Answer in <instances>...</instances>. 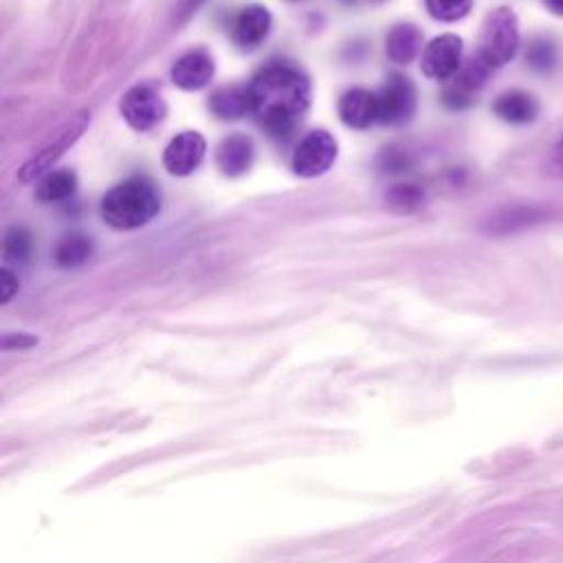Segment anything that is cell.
<instances>
[{
	"label": "cell",
	"mask_w": 563,
	"mask_h": 563,
	"mask_svg": "<svg viewBox=\"0 0 563 563\" xmlns=\"http://www.w3.org/2000/svg\"><path fill=\"white\" fill-rule=\"evenodd\" d=\"M251 114L271 136H286L310 106V81L290 64H268L249 84Z\"/></svg>",
	"instance_id": "cell-1"
},
{
	"label": "cell",
	"mask_w": 563,
	"mask_h": 563,
	"mask_svg": "<svg viewBox=\"0 0 563 563\" xmlns=\"http://www.w3.org/2000/svg\"><path fill=\"white\" fill-rule=\"evenodd\" d=\"M161 211V194L147 178L134 176L101 198V218L114 229H136Z\"/></svg>",
	"instance_id": "cell-2"
},
{
	"label": "cell",
	"mask_w": 563,
	"mask_h": 563,
	"mask_svg": "<svg viewBox=\"0 0 563 563\" xmlns=\"http://www.w3.org/2000/svg\"><path fill=\"white\" fill-rule=\"evenodd\" d=\"M519 51V20L510 7H495L479 33V48L477 55L490 66L508 64Z\"/></svg>",
	"instance_id": "cell-3"
},
{
	"label": "cell",
	"mask_w": 563,
	"mask_h": 563,
	"mask_svg": "<svg viewBox=\"0 0 563 563\" xmlns=\"http://www.w3.org/2000/svg\"><path fill=\"white\" fill-rule=\"evenodd\" d=\"M559 216L556 207L545 202H517L495 209L482 224V231L488 235H515L526 229L552 222Z\"/></svg>",
	"instance_id": "cell-4"
},
{
	"label": "cell",
	"mask_w": 563,
	"mask_h": 563,
	"mask_svg": "<svg viewBox=\"0 0 563 563\" xmlns=\"http://www.w3.org/2000/svg\"><path fill=\"white\" fill-rule=\"evenodd\" d=\"M336 158V141L325 130L308 132L292 152V172L303 178L321 176L332 167Z\"/></svg>",
	"instance_id": "cell-5"
},
{
	"label": "cell",
	"mask_w": 563,
	"mask_h": 563,
	"mask_svg": "<svg viewBox=\"0 0 563 563\" xmlns=\"http://www.w3.org/2000/svg\"><path fill=\"white\" fill-rule=\"evenodd\" d=\"M378 121L385 125L407 123L416 112V86L407 75L391 73L378 90Z\"/></svg>",
	"instance_id": "cell-6"
},
{
	"label": "cell",
	"mask_w": 563,
	"mask_h": 563,
	"mask_svg": "<svg viewBox=\"0 0 563 563\" xmlns=\"http://www.w3.org/2000/svg\"><path fill=\"white\" fill-rule=\"evenodd\" d=\"M90 121V114L88 112H79L77 117H73L68 123H64L57 134L37 152L33 154L20 169V180L29 183V180H35L37 176H42L79 136L81 132L86 130Z\"/></svg>",
	"instance_id": "cell-7"
},
{
	"label": "cell",
	"mask_w": 563,
	"mask_h": 563,
	"mask_svg": "<svg viewBox=\"0 0 563 563\" xmlns=\"http://www.w3.org/2000/svg\"><path fill=\"white\" fill-rule=\"evenodd\" d=\"M119 110H121L123 119L130 123V128H134L139 132L152 130L165 117V103H163L161 95L147 84L132 86L121 97Z\"/></svg>",
	"instance_id": "cell-8"
},
{
	"label": "cell",
	"mask_w": 563,
	"mask_h": 563,
	"mask_svg": "<svg viewBox=\"0 0 563 563\" xmlns=\"http://www.w3.org/2000/svg\"><path fill=\"white\" fill-rule=\"evenodd\" d=\"M462 37L453 35V33H442L438 37H433L424 51H422V73L429 79H438V81H446L451 79L460 66H462Z\"/></svg>",
	"instance_id": "cell-9"
},
{
	"label": "cell",
	"mask_w": 563,
	"mask_h": 563,
	"mask_svg": "<svg viewBox=\"0 0 563 563\" xmlns=\"http://www.w3.org/2000/svg\"><path fill=\"white\" fill-rule=\"evenodd\" d=\"M205 152L207 141L202 139V134L196 130H187L167 143L163 152V165L174 176H187L194 169H198V165L205 158Z\"/></svg>",
	"instance_id": "cell-10"
},
{
	"label": "cell",
	"mask_w": 563,
	"mask_h": 563,
	"mask_svg": "<svg viewBox=\"0 0 563 563\" xmlns=\"http://www.w3.org/2000/svg\"><path fill=\"white\" fill-rule=\"evenodd\" d=\"M213 57L205 48H194L174 62L172 81L183 90H200L213 79Z\"/></svg>",
	"instance_id": "cell-11"
},
{
	"label": "cell",
	"mask_w": 563,
	"mask_h": 563,
	"mask_svg": "<svg viewBox=\"0 0 563 563\" xmlns=\"http://www.w3.org/2000/svg\"><path fill=\"white\" fill-rule=\"evenodd\" d=\"M271 13L262 4H249L238 11L231 24V37L240 48L260 46L271 31Z\"/></svg>",
	"instance_id": "cell-12"
},
{
	"label": "cell",
	"mask_w": 563,
	"mask_h": 563,
	"mask_svg": "<svg viewBox=\"0 0 563 563\" xmlns=\"http://www.w3.org/2000/svg\"><path fill=\"white\" fill-rule=\"evenodd\" d=\"M339 119L354 130H365L378 121V97L365 88H350L339 99Z\"/></svg>",
	"instance_id": "cell-13"
},
{
	"label": "cell",
	"mask_w": 563,
	"mask_h": 563,
	"mask_svg": "<svg viewBox=\"0 0 563 563\" xmlns=\"http://www.w3.org/2000/svg\"><path fill=\"white\" fill-rule=\"evenodd\" d=\"M253 156H255V147L251 136L231 134L220 141L216 150V165L224 176L235 178V176H242L253 165Z\"/></svg>",
	"instance_id": "cell-14"
},
{
	"label": "cell",
	"mask_w": 563,
	"mask_h": 563,
	"mask_svg": "<svg viewBox=\"0 0 563 563\" xmlns=\"http://www.w3.org/2000/svg\"><path fill=\"white\" fill-rule=\"evenodd\" d=\"M493 112L512 125H526L532 123L539 117V101L534 95L519 90V88H510L504 90L495 97L493 101Z\"/></svg>",
	"instance_id": "cell-15"
},
{
	"label": "cell",
	"mask_w": 563,
	"mask_h": 563,
	"mask_svg": "<svg viewBox=\"0 0 563 563\" xmlns=\"http://www.w3.org/2000/svg\"><path fill=\"white\" fill-rule=\"evenodd\" d=\"M207 106L211 114H216L218 119H242L244 114H251L249 86H240V84L222 86L211 92Z\"/></svg>",
	"instance_id": "cell-16"
},
{
	"label": "cell",
	"mask_w": 563,
	"mask_h": 563,
	"mask_svg": "<svg viewBox=\"0 0 563 563\" xmlns=\"http://www.w3.org/2000/svg\"><path fill=\"white\" fill-rule=\"evenodd\" d=\"M420 46H422V33L416 24H409V22L396 24L385 40V53L396 64H409L420 53Z\"/></svg>",
	"instance_id": "cell-17"
},
{
	"label": "cell",
	"mask_w": 563,
	"mask_h": 563,
	"mask_svg": "<svg viewBox=\"0 0 563 563\" xmlns=\"http://www.w3.org/2000/svg\"><path fill=\"white\" fill-rule=\"evenodd\" d=\"M523 62L530 70H534L539 75L554 73L561 62V51H559L556 40H552L550 35L532 37L523 51Z\"/></svg>",
	"instance_id": "cell-18"
},
{
	"label": "cell",
	"mask_w": 563,
	"mask_h": 563,
	"mask_svg": "<svg viewBox=\"0 0 563 563\" xmlns=\"http://www.w3.org/2000/svg\"><path fill=\"white\" fill-rule=\"evenodd\" d=\"M92 253H95V242L90 240V235L68 233L55 244L53 257L59 268H77L84 262H88Z\"/></svg>",
	"instance_id": "cell-19"
},
{
	"label": "cell",
	"mask_w": 563,
	"mask_h": 563,
	"mask_svg": "<svg viewBox=\"0 0 563 563\" xmlns=\"http://www.w3.org/2000/svg\"><path fill=\"white\" fill-rule=\"evenodd\" d=\"M77 189V176L70 169H55L42 176L35 189V198L42 202L68 200Z\"/></svg>",
	"instance_id": "cell-20"
},
{
	"label": "cell",
	"mask_w": 563,
	"mask_h": 563,
	"mask_svg": "<svg viewBox=\"0 0 563 563\" xmlns=\"http://www.w3.org/2000/svg\"><path fill=\"white\" fill-rule=\"evenodd\" d=\"M385 200L394 211L409 213V211H416L418 207H422L424 191L413 183H396L387 189Z\"/></svg>",
	"instance_id": "cell-21"
},
{
	"label": "cell",
	"mask_w": 563,
	"mask_h": 563,
	"mask_svg": "<svg viewBox=\"0 0 563 563\" xmlns=\"http://www.w3.org/2000/svg\"><path fill=\"white\" fill-rule=\"evenodd\" d=\"M31 251H33V240H31V233L24 227H11L4 233L2 255H4L7 262L22 264L31 257Z\"/></svg>",
	"instance_id": "cell-22"
},
{
	"label": "cell",
	"mask_w": 563,
	"mask_h": 563,
	"mask_svg": "<svg viewBox=\"0 0 563 563\" xmlns=\"http://www.w3.org/2000/svg\"><path fill=\"white\" fill-rule=\"evenodd\" d=\"M427 13L440 22H457L471 13L473 0H424Z\"/></svg>",
	"instance_id": "cell-23"
},
{
	"label": "cell",
	"mask_w": 563,
	"mask_h": 563,
	"mask_svg": "<svg viewBox=\"0 0 563 563\" xmlns=\"http://www.w3.org/2000/svg\"><path fill=\"white\" fill-rule=\"evenodd\" d=\"M440 99L449 110H466L477 101V92H473L471 88H466L464 84H460L457 79L451 77V81L444 86Z\"/></svg>",
	"instance_id": "cell-24"
},
{
	"label": "cell",
	"mask_w": 563,
	"mask_h": 563,
	"mask_svg": "<svg viewBox=\"0 0 563 563\" xmlns=\"http://www.w3.org/2000/svg\"><path fill=\"white\" fill-rule=\"evenodd\" d=\"M378 165H380L383 172H389V174H391V172H402V169H407L409 158H407V154H405L402 150L389 147V150H385V152L380 154Z\"/></svg>",
	"instance_id": "cell-25"
},
{
	"label": "cell",
	"mask_w": 563,
	"mask_h": 563,
	"mask_svg": "<svg viewBox=\"0 0 563 563\" xmlns=\"http://www.w3.org/2000/svg\"><path fill=\"white\" fill-rule=\"evenodd\" d=\"M18 277L9 271V268H2L0 271V303H9V299L18 292Z\"/></svg>",
	"instance_id": "cell-26"
},
{
	"label": "cell",
	"mask_w": 563,
	"mask_h": 563,
	"mask_svg": "<svg viewBox=\"0 0 563 563\" xmlns=\"http://www.w3.org/2000/svg\"><path fill=\"white\" fill-rule=\"evenodd\" d=\"M37 339L35 336H29V334H7L2 339V347L4 350H13V347H31L35 345Z\"/></svg>",
	"instance_id": "cell-27"
},
{
	"label": "cell",
	"mask_w": 563,
	"mask_h": 563,
	"mask_svg": "<svg viewBox=\"0 0 563 563\" xmlns=\"http://www.w3.org/2000/svg\"><path fill=\"white\" fill-rule=\"evenodd\" d=\"M202 2H205V0H178V7H176V18H178V22H185L191 13H196Z\"/></svg>",
	"instance_id": "cell-28"
},
{
	"label": "cell",
	"mask_w": 563,
	"mask_h": 563,
	"mask_svg": "<svg viewBox=\"0 0 563 563\" xmlns=\"http://www.w3.org/2000/svg\"><path fill=\"white\" fill-rule=\"evenodd\" d=\"M552 167H554V174L563 176V132L554 145V154H552Z\"/></svg>",
	"instance_id": "cell-29"
},
{
	"label": "cell",
	"mask_w": 563,
	"mask_h": 563,
	"mask_svg": "<svg viewBox=\"0 0 563 563\" xmlns=\"http://www.w3.org/2000/svg\"><path fill=\"white\" fill-rule=\"evenodd\" d=\"M543 2H545V7H548L552 13H556V15L563 18V0H543Z\"/></svg>",
	"instance_id": "cell-30"
},
{
	"label": "cell",
	"mask_w": 563,
	"mask_h": 563,
	"mask_svg": "<svg viewBox=\"0 0 563 563\" xmlns=\"http://www.w3.org/2000/svg\"><path fill=\"white\" fill-rule=\"evenodd\" d=\"M288 2H299V0H288Z\"/></svg>",
	"instance_id": "cell-31"
},
{
	"label": "cell",
	"mask_w": 563,
	"mask_h": 563,
	"mask_svg": "<svg viewBox=\"0 0 563 563\" xmlns=\"http://www.w3.org/2000/svg\"><path fill=\"white\" fill-rule=\"evenodd\" d=\"M376 2H378V0H376Z\"/></svg>",
	"instance_id": "cell-32"
}]
</instances>
